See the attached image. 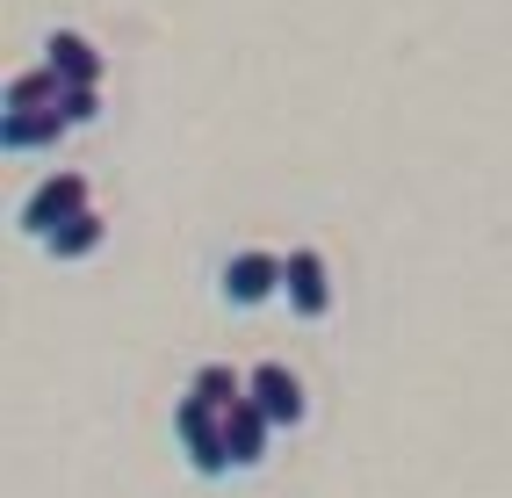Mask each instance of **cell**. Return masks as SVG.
I'll use <instances>...</instances> for the list:
<instances>
[{
  "label": "cell",
  "instance_id": "1",
  "mask_svg": "<svg viewBox=\"0 0 512 498\" xmlns=\"http://www.w3.org/2000/svg\"><path fill=\"white\" fill-rule=\"evenodd\" d=\"M174 441H181V455H188V470H195V477H224V470H231L224 412H217V405H202V397H181V405H174Z\"/></svg>",
  "mask_w": 512,
  "mask_h": 498
},
{
  "label": "cell",
  "instance_id": "2",
  "mask_svg": "<svg viewBox=\"0 0 512 498\" xmlns=\"http://www.w3.org/2000/svg\"><path fill=\"white\" fill-rule=\"evenodd\" d=\"M282 275H289V260H282V253H260V246H246V253H231V260H224L217 296H224L231 311H260L267 296L282 289Z\"/></svg>",
  "mask_w": 512,
  "mask_h": 498
},
{
  "label": "cell",
  "instance_id": "3",
  "mask_svg": "<svg viewBox=\"0 0 512 498\" xmlns=\"http://www.w3.org/2000/svg\"><path fill=\"white\" fill-rule=\"evenodd\" d=\"M80 210H94V203H87V174H51V181L29 188V203H22V231L44 246L51 231H58V224H73Z\"/></svg>",
  "mask_w": 512,
  "mask_h": 498
},
{
  "label": "cell",
  "instance_id": "4",
  "mask_svg": "<svg viewBox=\"0 0 512 498\" xmlns=\"http://www.w3.org/2000/svg\"><path fill=\"white\" fill-rule=\"evenodd\" d=\"M282 296L296 318H325L332 311V268L318 246H289V275H282Z\"/></svg>",
  "mask_w": 512,
  "mask_h": 498
},
{
  "label": "cell",
  "instance_id": "5",
  "mask_svg": "<svg viewBox=\"0 0 512 498\" xmlns=\"http://www.w3.org/2000/svg\"><path fill=\"white\" fill-rule=\"evenodd\" d=\"M246 383H253L246 397H253L267 419H275V434H282V426H303V412H311V405H303V376H296V369H282V361H260Z\"/></svg>",
  "mask_w": 512,
  "mask_h": 498
},
{
  "label": "cell",
  "instance_id": "6",
  "mask_svg": "<svg viewBox=\"0 0 512 498\" xmlns=\"http://www.w3.org/2000/svg\"><path fill=\"white\" fill-rule=\"evenodd\" d=\"M267 441H275V419H267V412L253 405V397L224 412V448H231V470H260V462H267Z\"/></svg>",
  "mask_w": 512,
  "mask_h": 498
},
{
  "label": "cell",
  "instance_id": "7",
  "mask_svg": "<svg viewBox=\"0 0 512 498\" xmlns=\"http://www.w3.org/2000/svg\"><path fill=\"white\" fill-rule=\"evenodd\" d=\"M44 65L65 87H101V51L80 37V29H51V37H44Z\"/></svg>",
  "mask_w": 512,
  "mask_h": 498
},
{
  "label": "cell",
  "instance_id": "8",
  "mask_svg": "<svg viewBox=\"0 0 512 498\" xmlns=\"http://www.w3.org/2000/svg\"><path fill=\"white\" fill-rule=\"evenodd\" d=\"M65 109H0V152H37L65 138Z\"/></svg>",
  "mask_w": 512,
  "mask_h": 498
},
{
  "label": "cell",
  "instance_id": "9",
  "mask_svg": "<svg viewBox=\"0 0 512 498\" xmlns=\"http://www.w3.org/2000/svg\"><path fill=\"white\" fill-rule=\"evenodd\" d=\"M101 239H109V217H101V210H80L73 224H58L51 239H44V253H51V260H87Z\"/></svg>",
  "mask_w": 512,
  "mask_h": 498
},
{
  "label": "cell",
  "instance_id": "10",
  "mask_svg": "<svg viewBox=\"0 0 512 498\" xmlns=\"http://www.w3.org/2000/svg\"><path fill=\"white\" fill-rule=\"evenodd\" d=\"M246 376L231 369V361H202L195 369V383H188V397H202V405H217V412H231V405H246Z\"/></svg>",
  "mask_w": 512,
  "mask_h": 498
},
{
  "label": "cell",
  "instance_id": "11",
  "mask_svg": "<svg viewBox=\"0 0 512 498\" xmlns=\"http://www.w3.org/2000/svg\"><path fill=\"white\" fill-rule=\"evenodd\" d=\"M58 102H65V80L51 73V65H29V73L8 80V102L0 109H58Z\"/></svg>",
  "mask_w": 512,
  "mask_h": 498
},
{
  "label": "cell",
  "instance_id": "12",
  "mask_svg": "<svg viewBox=\"0 0 512 498\" xmlns=\"http://www.w3.org/2000/svg\"><path fill=\"white\" fill-rule=\"evenodd\" d=\"M58 109H65V123H73V130H87V123L101 116V87H65Z\"/></svg>",
  "mask_w": 512,
  "mask_h": 498
}]
</instances>
